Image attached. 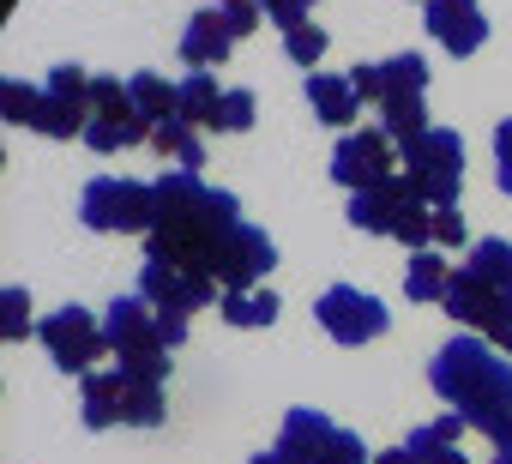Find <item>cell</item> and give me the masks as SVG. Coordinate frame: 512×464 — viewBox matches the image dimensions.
<instances>
[{
  "mask_svg": "<svg viewBox=\"0 0 512 464\" xmlns=\"http://www.w3.org/2000/svg\"><path fill=\"white\" fill-rule=\"evenodd\" d=\"M151 187H157V223H151V236H145V254L217 278V254L229 248V236L247 223L241 199L223 193V187H205L199 169H163Z\"/></svg>",
  "mask_w": 512,
  "mask_h": 464,
  "instance_id": "obj_1",
  "label": "cell"
},
{
  "mask_svg": "<svg viewBox=\"0 0 512 464\" xmlns=\"http://www.w3.org/2000/svg\"><path fill=\"white\" fill-rule=\"evenodd\" d=\"M428 386L440 404H452V416H464V428H488L512 404V356H500L482 332H458L434 350Z\"/></svg>",
  "mask_w": 512,
  "mask_h": 464,
  "instance_id": "obj_2",
  "label": "cell"
},
{
  "mask_svg": "<svg viewBox=\"0 0 512 464\" xmlns=\"http://www.w3.org/2000/svg\"><path fill=\"white\" fill-rule=\"evenodd\" d=\"M398 175L416 187L422 205H458L464 187V139L452 127H428L398 145Z\"/></svg>",
  "mask_w": 512,
  "mask_h": 464,
  "instance_id": "obj_3",
  "label": "cell"
},
{
  "mask_svg": "<svg viewBox=\"0 0 512 464\" xmlns=\"http://www.w3.org/2000/svg\"><path fill=\"white\" fill-rule=\"evenodd\" d=\"M103 338H109L121 374H139V380H157V386H163V374H169V344H163L157 314H151L145 296L109 302V308H103Z\"/></svg>",
  "mask_w": 512,
  "mask_h": 464,
  "instance_id": "obj_4",
  "label": "cell"
},
{
  "mask_svg": "<svg viewBox=\"0 0 512 464\" xmlns=\"http://www.w3.org/2000/svg\"><path fill=\"white\" fill-rule=\"evenodd\" d=\"M85 229H109V236H151L157 223V187L127 181V175H97L79 199Z\"/></svg>",
  "mask_w": 512,
  "mask_h": 464,
  "instance_id": "obj_5",
  "label": "cell"
},
{
  "mask_svg": "<svg viewBox=\"0 0 512 464\" xmlns=\"http://www.w3.org/2000/svg\"><path fill=\"white\" fill-rule=\"evenodd\" d=\"M37 338H43V350L55 356V368H61V374H79V380L97 368V356H115L109 338H103V320H97L91 308H79V302L49 308V314L37 320Z\"/></svg>",
  "mask_w": 512,
  "mask_h": 464,
  "instance_id": "obj_6",
  "label": "cell"
},
{
  "mask_svg": "<svg viewBox=\"0 0 512 464\" xmlns=\"http://www.w3.org/2000/svg\"><path fill=\"white\" fill-rule=\"evenodd\" d=\"M139 139H151V121L133 109L127 79L97 73V79H91V127H85V145H91V151H127V145H139Z\"/></svg>",
  "mask_w": 512,
  "mask_h": 464,
  "instance_id": "obj_7",
  "label": "cell"
},
{
  "mask_svg": "<svg viewBox=\"0 0 512 464\" xmlns=\"http://www.w3.org/2000/svg\"><path fill=\"white\" fill-rule=\"evenodd\" d=\"M398 175V139L386 127H362V133H344L338 151H332V181L350 187V193H368V187H386Z\"/></svg>",
  "mask_w": 512,
  "mask_h": 464,
  "instance_id": "obj_8",
  "label": "cell"
},
{
  "mask_svg": "<svg viewBox=\"0 0 512 464\" xmlns=\"http://www.w3.org/2000/svg\"><path fill=\"white\" fill-rule=\"evenodd\" d=\"M217 290H223V284H217L211 272H193V266L157 260V254H145V266H139V296H145L157 314H193V308H211V302H223Z\"/></svg>",
  "mask_w": 512,
  "mask_h": 464,
  "instance_id": "obj_9",
  "label": "cell"
},
{
  "mask_svg": "<svg viewBox=\"0 0 512 464\" xmlns=\"http://www.w3.org/2000/svg\"><path fill=\"white\" fill-rule=\"evenodd\" d=\"M85 127H91V73L73 67V61H61V67H49L37 133H49V139H85Z\"/></svg>",
  "mask_w": 512,
  "mask_h": 464,
  "instance_id": "obj_10",
  "label": "cell"
},
{
  "mask_svg": "<svg viewBox=\"0 0 512 464\" xmlns=\"http://www.w3.org/2000/svg\"><path fill=\"white\" fill-rule=\"evenodd\" d=\"M314 320L338 338V344H374L386 332V302L368 296V290H350V284H332L320 302H314Z\"/></svg>",
  "mask_w": 512,
  "mask_h": 464,
  "instance_id": "obj_11",
  "label": "cell"
},
{
  "mask_svg": "<svg viewBox=\"0 0 512 464\" xmlns=\"http://www.w3.org/2000/svg\"><path fill=\"white\" fill-rule=\"evenodd\" d=\"M350 79H356V91H362V103H392V97H428V79H434V67L422 61V55H392V61H362V67H350Z\"/></svg>",
  "mask_w": 512,
  "mask_h": 464,
  "instance_id": "obj_12",
  "label": "cell"
},
{
  "mask_svg": "<svg viewBox=\"0 0 512 464\" xmlns=\"http://www.w3.org/2000/svg\"><path fill=\"white\" fill-rule=\"evenodd\" d=\"M272 266H278V242L266 236L260 223H241L229 236V248L217 254V284L223 290H260V278Z\"/></svg>",
  "mask_w": 512,
  "mask_h": 464,
  "instance_id": "obj_13",
  "label": "cell"
},
{
  "mask_svg": "<svg viewBox=\"0 0 512 464\" xmlns=\"http://www.w3.org/2000/svg\"><path fill=\"white\" fill-rule=\"evenodd\" d=\"M428 37L446 49V55H476L482 43H488V19H482V7L476 0H428Z\"/></svg>",
  "mask_w": 512,
  "mask_h": 464,
  "instance_id": "obj_14",
  "label": "cell"
},
{
  "mask_svg": "<svg viewBox=\"0 0 512 464\" xmlns=\"http://www.w3.org/2000/svg\"><path fill=\"white\" fill-rule=\"evenodd\" d=\"M416 205V187L404 175H392L386 187H368V193H350V223L362 229V236H398L404 211Z\"/></svg>",
  "mask_w": 512,
  "mask_h": 464,
  "instance_id": "obj_15",
  "label": "cell"
},
{
  "mask_svg": "<svg viewBox=\"0 0 512 464\" xmlns=\"http://www.w3.org/2000/svg\"><path fill=\"white\" fill-rule=\"evenodd\" d=\"M506 296H512V290H494L488 278H476L470 266H458V272H452V284H446V302H440V308H446L458 326H470V332H488Z\"/></svg>",
  "mask_w": 512,
  "mask_h": 464,
  "instance_id": "obj_16",
  "label": "cell"
},
{
  "mask_svg": "<svg viewBox=\"0 0 512 464\" xmlns=\"http://www.w3.org/2000/svg\"><path fill=\"white\" fill-rule=\"evenodd\" d=\"M229 49H235V31H229V13H223V7L187 19V31H181V61H187V73H193V67L211 73Z\"/></svg>",
  "mask_w": 512,
  "mask_h": 464,
  "instance_id": "obj_17",
  "label": "cell"
},
{
  "mask_svg": "<svg viewBox=\"0 0 512 464\" xmlns=\"http://www.w3.org/2000/svg\"><path fill=\"white\" fill-rule=\"evenodd\" d=\"M332 434H338V422L302 404V410H290V416H284L278 452H284L290 464H320V458H326V446H332Z\"/></svg>",
  "mask_w": 512,
  "mask_h": 464,
  "instance_id": "obj_18",
  "label": "cell"
},
{
  "mask_svg": "<svg viewBox=\"0 0 512 464\" xmlns=\"http://www.w3.org/2000/svg\"><path fill=\"white\" fill-rule=\"evenodd\" d=\"M308 103L326 127H350L362 115V91L350 73H308Z\"/></svg>",
  "mask_w": 512,
  "mask_h": 464,
  "instance_id": "obj_19",
  "label": "cell"
},
{
  "mask_svg": "<svg viewBox=\"0 0 512 464\" xmlns=\"http://www.w3.org/2000/svg\"><path fill=\"white\" fill-rule=\"evenodd\" d=\"M458 434H464V416H434V422H422L404 446L416 452V464H470L464 452H458Z\"/></svg>",
  "mask_w": 512,
  "mask_h": 464,
  "instance_id": "obj_20",
  "label": "cell"
},
{
  "mask_svg": "<svg viewBox=\"0 0 512 464\" xmlns=\"http://www.w3.org/2000/svg\"><path fill=\"white\" fill-rule=\"evenodd\" d=\"M79 404H85L79 416H85L91 434H97V428H115V422H121V368H115V374H97V368H91V374L79 380Z\"/></svg>",
  "mask_w": 512,
  "mask_h": 464,
  "instance_id": "obj_21",
  "label": "cell"
},
{
  "mask_svg": "<svg viewBox=\"0 0 512 464\" xmlns=\"http://www.w3.org/2000/svg\"><path fill=\"white\" fill-rule=\"evenodd\" d=\"M446 284H452V266L434 254V248H422V254H410V266H404V296L410 302H446Z\"/></svg>",
  "mask_w": 512,
  "mask_h": 464,
  "instance_id": "obj_22",
  "label": "cell"
},
{
  "mask_svg": "<svg viewBox=\"0 0 512 464\" xmlns=\"http://www.w3.org/2000/svg\"><path fill=\"white\" fill-rule=\"evenodd\" d=\"M163 416H169L163 386L157 380H139V374H121V422L127 428H157Z\"/></svg>",
  "mask_w": 512,
  "mask_h": 464,
  "instance_id": "obj_23",
  "label": "cell"
},
{
  "mask_svg": "<svg viewBox=\"0 0 512 464\" xmlns=\"http://www.w3.org/2000/svg\"><path fill=\"white\" fill-rule=\"evenodd\" d=\"M217 308H223V320H229L235 332H241V326L253 332V326H272L284 302H278L272 290H223V302H217Z\"/></svg>",
  "mask_w": 512,
  "mask_h": 464,
  "instance_id": "obj_24",
  "label": "cell"
},
{
  "mask_svg": "<svg viewBox=\"0 0 512 464\" xmlns=\"http://www.w3.org/2000/svg\"><path fill=\"white\" fill-rule=\"evenodd\" d=\"M217 103H223V91H217V79H211V73H199V67L175 85V115H181V121H193V127H211Z\"/></svg>",
  "mask_w": 512,
  "mask_h": 464,
  "instance_id": "obj_25",
  "label": "cell"
},
{
  "mask_svg": "<svg viewBox=\"0 0 512 464\" xmlns=\"http://www.w3.org/2000/svg\"><path fill=\"white\" fill-rule=\"evenodd\" d=\"M151 145H157L163 157H175V169H199V163H205V145H199L193 121H181V115L157 121V127H151Z\"/></svg>",
  "mask_w": 512,
  "mask_h": 464,
  "instance_id": "obj_26",
  "label": "cell"
},
{
  "mask_svg": "<svg viewBox=\"0 0 512 464\" xmlns=\"http://www.w3.org/2000/svg\"><path fill=\"white\" fill-rule=\"evenodd\" d=\"M127 91H133V109H139L151 127L175 115V85H169L163 73H133V79H127Z\"/></svg>",
  "mask_w": 512,
  "mask_h": 464,
  "instance_id": "obj_27",
  "label": "cell"
},
{
  "mask_svg": "<svg viewBox=\"0 0 512 464\" xmlns=\"http://www.w3.org/2000/svg\"><path fill=\"white\" fill-rule=\"evenodd\" d=\"M476 278H488L494 290H512V242H500V236H482V242H470V260H464Z\"/></svg>",
  "mask_w": 512,
  "mask_h": 464,
  "instance_id": "obj_28",
  "label": "cell"
},
{
  "mask_svg": "<svg viewBox=\"0 0 512 464\" xmlns=\"http://www.w3.org/2000/svg\"><path fill=\"white\" fill-rule=\"evenodd\" d=\"M37 332V320H31V290L25 284H7L0 290V338L7 344H25Z\"/></svg>",
  "mask_w": 512,
  "mask_h": 464,
  "instance_id": "obj_29",
  "label": "cell"
},
{
  "mask_svg": "<svg viewBox=\"0 0 512 464\" xmlns=\"http://www.w3.org/2000/svg\"><path fill=\"white\" fill-rule=\"evenodd\" d=\"M380 127L404 145V139L428 133V103H422V97H392V103H380Z\"/></svg>",
  "mask_w": 512,
  "mask_h": 464,
  "instance_id": "obj_30",
  "label": "cell"
},
{
  "mask_svg": "<svg viewBox=\"0 0 512 464\" xmlns=\"http://www.w3.org/2000/svg\"><path fill=\"white\" fill-rule=\"evenodd\" d=\"M37 109H43V85H25V79H7V85H0V115H7V121L37 127Z\"/></svg>",
  "mask_w": 512,
  "mask_h": 464,
  "instance_id": "obj_31",
  "label": "cell"
},
{
  "mask_svg": "<svg viewBox=\"0 0 512 464\" xmlns=\"http://www.w3.org/2000/svg\"><path fill=\"white\" fill-rule=\"evenodd\" d=\"M392 242H404L410 254L434 248V205H422V199H416V205L404 211V223H398V236H392Z\"/></svg>",
  "mask_w": 512,
  "mask_h": 464,
  "instance_id": "obj_32",
  "label": "cell"
},
{
  "mask_svg": "<svg viewBox=\"0 0 512 464\" xmlns=\"http://www.w3.org/2000/svg\"><path fill=\"white\" fill-rule=\"evenodd\" d=\"M284 55H290V67H314L320 55H326V31L308 19V25H296V31H284Z\"/></svg>",
  "mask_w": 512,
  "mask_h": 464,
  "instance_id": "obj_33",
  "label": "cell"
},
{
  "mask_svg": "<svg viewBox=\"0 0 512 464\" xmlns=\"http://www.w3.org/2000/svg\"><path fill=\"white\" fill-rule=\"evenodd\" d=\"M211 127H217V133H247V127H253V91H247V85H241V91H223Z\"/></svg>",
  "mask_w": 512,
  "mask_h": 464,
  "instance_id": "obj_34",
  "label": "cell"
},
{
  "mask_svg": "<svg viewBox=\"0 0 512 464\" xmlns=\"http://www.w3.org/2000/svg\"><path fill=\"white\" fill-rule=\"evenodd\" d=\"M320 464H374V458H368V446H362V440H356V434H350V428H338V434H332V446H326V458H320Z\"/></svg>",
  "mask_w": 512,
  "mask_h": 464,
  "instance_id": "obj_35",
  "label": "cell"
},
{
  "mask_svg": "<svg viewBox=\"0 0 512 464\" xmlns=\"http://www.w3.org/2000/svg\"><path fill=\"white\" fill-rule=\"evenodd\" d=\"M434 248H464V217H458V205H434Z\"/></svg>",
  "mask_w": 512,
  "mask_h": 464,
  "instance_id": "obj_36",
  "label": "cell"
},
{
  "mask_svg": "<svg viewBox=\"0 0 512 464\" xmlns=\"http://www.w3.org/2000/svg\"><path fill=\"white\" fill-rule=\"evenodd\" d=\"M266 7V19H278L284 31H296V25H308V13L320 7V0H260Z\"/></svg>",
  "mask_w": 512,
  "mask_h": 464,
  "instance_id": "obj_37",
  "label": "cell"
},
{
  "mask_svg": "<svg viewBox=\"0 0 512 464\" xmlns=\"http://www.w3.org/2000/svg\"><path fill=\"white\" fill-rule=\"evenodd\" d=\"M494 181H500V193H512V121L494 127Z\"/></svg>",
  "mask_w": 512,
  "mask_h": 464,
  "instance_id": "obj_38",
  "label": "cell"
},
{
  "mask_svg": "<svg viewBox=\"0 0 512 464\" xmlns=\"http://www.w3.org/2000/svg\"><path fill=\"white\" fill-rule=\"evenodd\" d=\"M482 338H488V344H494V350H500V356H512V296H506V302H500V314H494V326H488V332H482Z\"/></svg>",
  "mask_w": 512,
  "mask_h": 464,
  "instance_id": "obj_39",
  "label": "cell"
},
{
  "mask_svg": "<svg viewBox=\"0 0 512 464\" xmlns=\"http://www.w3.org/2000/svg\"><path fill=\"white\" fill-rule=\"evenodd\" d=\"M482 434H488V446H494V458H512V404H506V410H500V416H494V422H488Z\"/></svg>",
  "mask_w": 512,
  "mask_h": 464,
  "instance_id": "obj_40",
  "label": "cell"
},
{
  "mask_svg": "<svg viewBox=\"0 0 512 464\" xmlns=\"http://www.w3.org/2000/svg\"><path fill=\"white\" fill-rule=\"evenodd\" d=\"M223 13H229V31H235V37H247L253 25H260V13H266V7L253 0V7H223Z\"/></svg>",
  "mask_w": 512,
  "mask_h": 464,
  "instance_id": "obj_41",
  "label": "cell"
},
{
  "mask_svg": "<svg viewBox=\"0 0 512 464\" xmlns=\"http://www.w3.org/2000/svg\"><path fill=\"white\" fill-rule=\"evenodd\" d=\"M374 464H416V452H410V446H386Z\"/></svg>",
  "mask_w": 512,
  "mask_h": 464,
  "instance_id": "obj_42",
  "label": "cell"
},
{
  "mask_svg": "<svg viewBox=\"0 0 512 464\" xmlns=\"http://www.w3.org/2000/svg\"><path fill=\"white\" fill-rule=\"evenodd\" d=\"M247 464H290V458H284V452H253Z\"/></svg>",
  "mask_w": 512,
  "mask_h": 464,
  "instance_id": "obj_43",
  "label": "cell"
},
{
  "mask_svg": "<svg viewBox=\"0 0 512 464\" xmlns=\"http://www.w3.org/2000/svg\"><path fill=\"white\" fill-rule=\"evenodd\" d=\"M217 7H253V0H217Z\"/></svg>",
  "mask_w": 512,
  "mask_h": 464,
  "instance_id": "obj_44",
  "label": "cell"
},
{
  "mask_svg": "<svg viewBox=\"0 0 512 464\" xmlns=\"http://www.w3.org/2000/svg\"><path fill=\"white\" fill-rule=\"evenodd\" d=\"M494 464H512V458H494Z\"/></svg>",
  "mask_w": 512,
  "mask_h": 464,
  "instance_id": "obj_45",
  "label": "cell"
},
{
  "mask_svg": "<svg viewBox=\"0 0 512 464\" xmlns=\"http://www.w3.org/2000/svg\"><path fill=\"white\" fill-rule=\"evenodd\" d=\"M422 7H428V0H422Z\"/></svg>",
  "mask_w": 512,
  "mask_h": 464,
  "instance_id": "obj_46",
  "label": "cell"
}]
</instances>
